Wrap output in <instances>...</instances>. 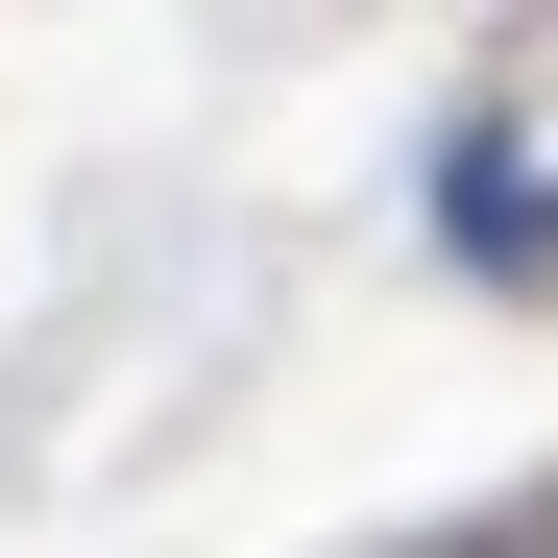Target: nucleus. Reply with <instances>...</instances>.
Segmentation results:
<instances>
[{"instance_id":"obj_1","label":"nucleus","mask_w":558,"mask_h":558,"mask_svg":"<svg viewBox=\"0 0 558 558\" xmlns=\"http://www.w3.org/2000/svg\"><path fill=\"white\" fill-rule=\"evenodd\" d=\"M437 558H486V534H437Z\"/></svg>"}]
</instances>
